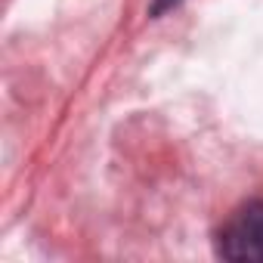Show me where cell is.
<instances>
[{
	"label": "cell",
	"instance_id": "obj_1",
	"mask_svg": "<svg viewBox=\"0 0 263 263\" xmlns=\"http://www.w3.org/2000/svg\"><path fill=\"white\" fill-rule=\"evenodd\" d=\"M217 254L229 263H263V201H245L217 232Z\"/></svg>",
	"mask_w": 263,
	"mask_h": 263
},
{
	"label": "cell",
	"instance_id": "obj_2",
	"mask_svg": "<svg viewBox=\"0 0 263 263\" xmlns=\"http://www.w3.org/2000/svg\"><path fill=\"white\" fill-rule=\"evenodd\" d=\"M177 4H180V0H155V4H152V10H149V13H152V16L158 19V16H164L167 10H174Z\"/></svg>",
	"mask_w": 263,
	"mask_h": 263
}]
</instances>
